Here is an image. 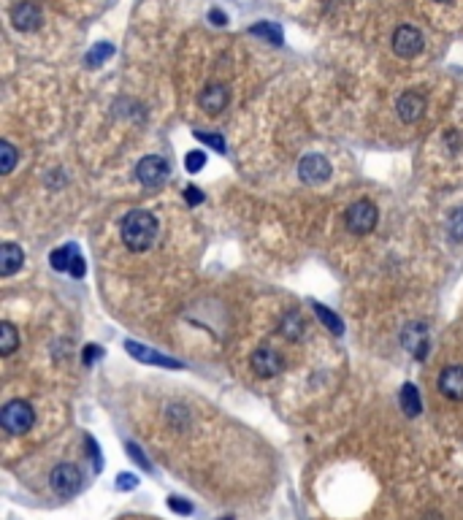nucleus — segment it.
I'll return each mask as SVG.
<instances>
[{"mask_svg":"<svg viewBox=\"0 0 463 520\" xmlns=\"http://www.w3.org/2000/svg\"><path fill=\"white\" fill-rule=\"evenodd\" d=\"M120 233H123V241L130 252H147L157 239V217L152 212L136 209V212L125 214Z\"/></svg>","mask_w":463,"mask_h":520,"instance_id":"nucleus-1","label":"nucleus"},{"mask_svg":"<svg viewBox=\"0 0 463 520\" xmlns=\"http://www.w3.org/2000/svg\"><path fill=\"white\" fill-rule=\"evenodd\" d=\"M33 423H36V412H33V407H30L28 401H19V398L9 401L3 407V412H0V425L9 434H14V437L28 434L30 428H33Z\"/></svg>","mask_w":463,"mask_h":520,"instance_id":"nucleus-2","label":"nucleus"},{"mask_svg":"<svg viewBox=\"0 0 463 520\" xmlns=\"http://www.w3.org/2000/svg\"><path fill=\"white\" fill-rule=\"evenodd\" d=\"M377 217H380V212L371 201H358L347 209V231L355 236H366L377 228Z\"/></svg>","mask_w":463,"mask_h":520,"instance_id":"nucleus-3","label":"nucleus"},{"mask_svg":"<svg viewBox=\"0 0 463 520\" xmlns=\"http://www.w3.org/2000/svg\"><path fill=\"white\" fill-rule=\"evenodd\" d=\"M168 174H171V168H168L165 157H160V155H147L136 165V179L144 187H150V190L160 187L165 179H168Z\"/></svg>","mask_w":463,"mask_h":520,"instance_id":"nucleus-4","label":"nucleus"},{"mask_svg":"<svg viewBox=\"0 0 463 520\" xmlns=\"http://www.w3.org/2000/svg\"><path fill=\"white\" fill-rule=\"evenodd\" d=\"M49 482H52V491L57 496H73V493H79L82 488V472L76 469L73 464H60L52 469V474H49Z\"/></svg>","mask_w":463,"mask_h":520,"instance_id":"nucleus-5","label":"nucleus"},{"mask_svg":"<svg viewBox=\"0 0 463 520\" xmlns=\"http://www.w3.org/2000/svg\"><path fill=\"white\" fill-rule=\"evenodd\" d=\"M393 52L404 60H412L422 52V33L412 25H401L393 33Z\"/></svg>","mask_w":463,"mask_h":520,"instance_id":"nucleus-6","label":"nucleus"},{"mask_svg":"<svg viewBox=\"0 0 463 520\" xmlns=\"http://www.w3.org/2000/svg\"><path fill=\"white\" fill-rule=\"evenodd\" d=\"M331 177V163L323 155H306L298 163V179L303 184H323Z\"/></svg>","mask_w":463,"mask_h":520,"instance_id":"nucleus-7","label":"nucleus"},{"mask_svg":"<svg viewBox=\"0 0 463 520\" xmlns=\"http://www.w3.org/2000/svg\"><path fill=\"white\" fill-rule=\"evenodd\" d=\"M249 363H252L255 374H260V377H276L279 371L285 369L282 355H279L276 350H271V347H260V350H255L252 358H249Z\"/></svg>","mask_w":463,"mask_h":520,"instance_id":"nucleus-8","label":"nucleus"},{"mask_svg":"<svg viewBox=\"0 0 463 520\" xmlns=\"http://www.w3.org/2000/svg\"><path fill=\"white\" fill-rule=\"evenodd\" d=\"M228 100H231V93H228L225 84H206L201 95H198V103H201V109L206 114H219L228 106Z\"/></svg>","mask_w":463,"mask_h":520,"instance_id":"nucleus-9","label":"nucleus"},{"mask_svg":"<svg viewBox=\"0 0 463 520\" xmlns=\"http://www.w3.org/2000/svg\"><path fill=\"white\" fill-rule=\"evenodd\" d=\"M125 350H128V353H130L133 358H138L141 363L163 366V369H182V363H179V360L160 355V353H155V350H150V347H144V344H138V342H130V339L125 342Z\"/></svg>","mask_w":463,"mask_h":520,"instance_id":"nucleus-10","label":"nucleus"},{"mask_svg":"<svg viewBox=\"0 0 463 520\" xmlns=\"http://www.w3.org/2000/svg\"><path fill=\"white\" fill-rule=\"evenodd\" d=\"M11 22H14L16 30H36L41 25V9L36 6V3H30V0H22L19 6H14V11H11Z\"/></svg>","mask_w":463,"mask_h":520,"instance_id":"nucleus-11","label":"nucleus"},{"mask_svg":"<svg viewBox=\"0 0 463 520\" xmlns=\"http://www.w3.org/2000/svg\"><path fill=\"white\" fill-rule=\"evenodd\" d=\"M395 109H398V117H401V123H417L422 114H425V98L420 93H404V95L398 98V103H395Z\"/></svg>","mask_w":463,"mask_h":520,"instance_id":"nucleus-12","label":"nucleus"},{"mask_svg":"<svg viewBox=\"0 0 463 520\" xmlns=\"http://www.w3.org/2000/svg\"><path fill=\"white\" fill-rule=\"evenodd\" d=\"M439 390L452 401H463V366H447L439 374Z\"/></svg>","mask_w":463,"mask_h":520,"instance_id":"nucleus-13","label":"nucleus"},{"mask_svg":"<svg viewBox=\"0 0 463 520\" xmlns=\"http://www.w3.org/2000/svg\"><path fill=\"white\" fill-rule=\"evenodd\" d=\"M22 263H25V252H22L16 244L6 241V244L0 246V276L16 274V271L22 269Z\"/></svg>","mask_w":463,"mask_h":520,"instance_id":"nucleus-14","label":"nucleus"},{"mask_svg":"<svg viewBox=\"0 0 463 520\" xmlns=\"http://www.w3.org/2000/svg\"><path fill=\"white\" fill-rule=\"evenodd\" d=\"M404 342H407V350L415 358H425V350H428V331L422 323H415L409 326L407 333H404Z\"/></svg>","mask_w":463,"mask_h":520,"instance_id":"nucleus-15","label":"nucleus"},{"mask_svg":"<svg viewBox=\"0 0 463 520\" xmlns=\"http://www.w3.org/2000/svg\"><path fill=\"white\" fill-rule=\"evenodd\" d=\"M401 410L407 412L409 417H415V415H420L422 410V401H420V390L415 388L412 383H407L401 388Z\"/></svg>","mask_w":463,"mask_h":520,"instance_id":"nucleus-16","label":"nucleus"},{"mask_svg":"<svg viewBox=\"0 0 463 520\" xmlns=\"http://www.w3.org/2000/svg\"><path fill=\"white\" fill-rule=\"evenodd\" d=\"M16 347H19V333L11 323H3L0 326V353L3 355H11Z\"/></svg>","mask_w":463,"mask_h":520,"instance_id":"nucleus-17","label":"nucleus"},{"mask_svg":"<svg viewBox=\"0 0 463 520\" xmlns=\"http://www.w3.org/2000/svg\"><path fill=\"white\" fill-rule=\"evenodd\" d=\"M282 333H285L287 339H293V342L303 336V320H301L298 312H287L282 317Z\"/></svg>","mask_w":463,"mask_h":520,"instance_id":"nucleus-18","label":"nucleus"},{"mask_svg":"<svg viewBox=\"0 0 463 520\" xmlns=\"http://www.w3.org/2000/svg\"><path fill=\"white\" fill-rule=\"evenodd\" d=\"M16 147L11 141H0V174H11L16 165Z\"/></svg>","mask_w":463,"mask_h":520,"instance_id":"nucleus-19","label":"nucleus"},{"mask_svg":"<svg viewBox=\"0 0 463 520\" xmlns=\"http://www.w3.org/2000/svg\"><path fill=\"white\" fill-rule=\"evenodd\" d=\"M114 55V46L111 43H95L90 52H87V66L90 68H98L103 60H109V57Z\"/></svg>","mask_w":463,"mask_h":520,"instance_id":"nucleus-20","label":"nucleus"},{"mask_svg":"<svg viewBox=\"0 0 463 520\" xmlns=\"http://www.w3.org/2000/svg\"><path fill=\"white\" fill-rule=\"evenodd\" d=\"M249 33H252V36H263V38H269V43H274V46H279V43H282V30L276 28V25H271V22H260V25H255Z\"/></svg>","mask_w":463,"mask_h":520,"instance_id":"nucleus-21","label":"nucleus"},{"mask_svg":"<svg viewBox=\"0 0 463 520\" xmlns=\"http://www.w3.org/2000/svg\"><path fill=\"white\" fill-rule=\"evenodd\" d=\"M314 312H317V317H320V320H323V323H326L328 328H331V333H336V336H341V320L336 315H333V312H331V309H326V306H323V303H314Z\"/></svg>","mask_w":463,"mask_h":520,"instance_id":"nucleus-22","label":"nucleus"},{"mask_svg":"<svg viewBox=\"0 0 463 520\" xmlns=\"http://www.w3.org/2000/svg\"><path fill=\"white\" fill-rule=\"evenodd\" d=\"M447 236L452 241H463V206L455 209L447 219Z\"/></svg>","mask_w":463,"mask_h":520,"instance_id":"nucleus-23","label":"nucleus"},{"mask_svg":"<svg viewBox=\"0 0 463 520\" xmlns=\"http://www.w3.org/2000/svg\"><path fill=\"white\" fill-rule=\"evenodd\" d=\"M71 255H73V244L66 246V249H55V252L49 255V260H52V269H55V271H68Z\"/></svg>","mask_w":463,"mask_h":520,"instance_id":"nucleus-24","label":"nucleus"},{"mask_svg":"<svg viewBox=\"0 0 463 520\" xmlns=\"http://www.w3.org/2000/svg\"><path fill=\"white\" fill-rule=\"evenodd\" d=\"M195 138L198 141H204V144H209V147H214L217 152H225L228 147H225V138L219 136V133H206V130H195Z\"/></svg>","mask_w":463,"mask_h":520,"instance_id":"nucleus-25","label":"nucleus"},{"mask_svg":"<svg viewBox=\"0 0 463 520\" xmlns=\"http://www.w3.org/2000/svg\"><path fill=\"white\" fill-rule=\"evenodd\" d=\"M206 165V155L201 150H195V152H190L187 157H184V168L190 171V174H198L201 168Z\"/></svg>","mask_w":463,"mask_h":520,"instance_id":"nucleus-26","label":"nucleus"},{"mask_svg":"<svg viewBox=\"0 0 463 520\" xmlns=\"http://www.w3.org/2000/svg\"><path fill=\"white\" fill-rule=\"evenodd\" d=\"M68 274L76 276V279H82L84 274H87V263H84V258L76 252V246H73V255H71V266H68Z\"/></svg>","mask_w":463,"mask_h":520,"instance_id":"nucleus-27","label":"nucleus"},{"mask_svg":"<svg viewBox=\"0 0 463 520\" xmlns=\"http://www.w3.org/2000/svg\"><path fill=\"white\" fill-rule=\"evenodd\" d=\"M184 201H187L190 206L204 204V192L198 190V187H184Z\"/></svg>","mask_w":463,"mask_h":520,"instance_id":"nucleus-28","label":"nucleus"},{"mask_svg":"<svg viewBox=\"0 0 463 520\" xmlns=\"http://www.w3.org/2000/svg\"><path fill=\"white\" fill-rule=\"evenodd\" d=\"M98 358H100V347L98 344H87V350H84V366H93Z\"/></svg>","mask_w":463,"mask_h":520,"instance_id":"nucleus-29","label":"nucleus"},{"mask_svg":"<svg viewBox=\"0 0 463 520\" xmlns=\"http://www.w3.org/2000/svg\"><path fill=\"white\" fill-rule=\"evenodd\" d=\"M168 506L174 509V512H182V515H190L192 506L187 501H182V499H168Z\"/></svg>","mask_w":463,"mask_h":520,"instance_id":"nucleus-30","label":"nucleus"},{"mask_svg":"<svg viewBox=\"0 0 463 520\" xmlns=\"http://www.w3.org/2000/svg\"><path fill=\"white\" fill-rule=\"evenodd\" d=\"M117 485H120V491H128V488H136L138 479L133 477V474H120V482H117Z\"/></svg>","mask_w":463,"mask_h":520,"instance_id":"nucleus-31","label":"nucleus"},{"mask_svg":"<svg viewBox=\"0 0 463 520\" xmlns=\"http://www.w3.org/2000/svg\"><path fill=\"white\" fill-rule=\"evenodd\" d=\"M209 19H212V25H219V28H222V25H228V19H225V14H222V11H212V14H209Z\"/></svg>","mask_w":463,"mask_h":520,"instance_id":"nucleus-32","label":"nucleus"},{"mask_svg":"<svg viewBox=\"0 0 463 520\" xmlns=\"http://www.w3.org/2000/svg\"><path fill=\"white\" fill-rule=\"evenodd\" d=\"M128 450L133 452V458H136V461H138V464H141V466H144V469H147V466H150V464H147V461H144V455H141V450H138L136 444H130V447H128Z\"/></svg>","mask_w":463,"mask_h":520,"instance_id":"nucleus-33","label":"nucleus"},{"mask_svg":"<svg viewBox=\"0 0 463 520\" xmlns=\"http://www.w3.org/2000/svg\"><path fill=\"white\" fill-rule=\"evenodd\" d=\"M439 3H452V0H439Z\"/></svg>","mask_w":463,"mask_h":520,"instance_id":"nucleus-34","label":"nucleus"},{"mask_svg":"<svg viewBox=\"0 0 463 520\" xmlns=\"http://www.w3.org/2000/svg\"><path fill=\"white\" fill-rule=\"evenodd\" d=\"M225 520H233V518H225Z\"/></svg>","mask_w":463,"mask_h":520,"instance_id":"nucleus-35","label":"nucleus"}]
</instances>
